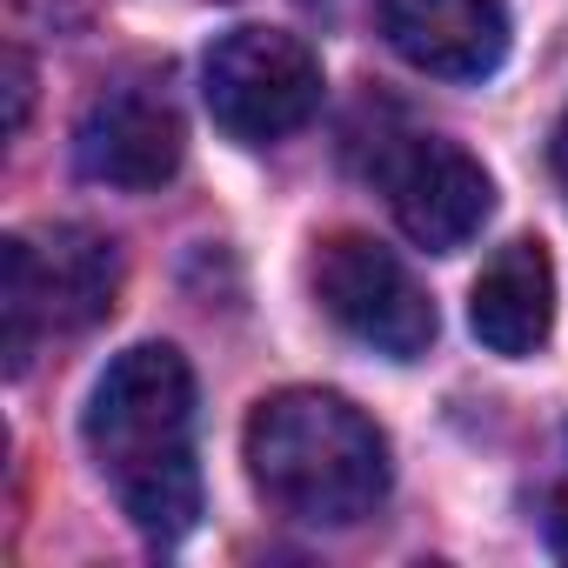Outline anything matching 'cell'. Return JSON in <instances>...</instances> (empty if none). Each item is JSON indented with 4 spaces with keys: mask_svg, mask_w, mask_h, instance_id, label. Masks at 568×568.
<instances>
[{
    "mask_svg": "<svg viewBox=\"0 0 568 568\" xmlns=\"http://www.w3.org/2000/svg\"><path fill=\"white\" fill-rule=\"evenodd\" d=\"M548 548L568 561V501H555V515H548Z\"/></svg>",
    "mask_w": 568,
    "mask_h": 568,
    "instance_id": "obj_11",
    "label": "cell"
},
{
    "mask_svg": "<svg viewBox=\"0 0 568 568\" xmlns=\"http://www.w3.org/2000/svg\"><path fill=\"white\" fill-rule=\"evenodd\" d=\"M247 475L254 495L308 528H355L388 495L382 428L328 388H281L247 415Z\"/></svg>",
    "mask_w": 568,
    "mask_h": 568,
    "instance_id": "obj_2",
    "label": "cell"
},
{
    "mask_svg": "<svg viewBox=\"0 0 568 568\" xmlns=\"http://www.w3.org/2000/svg\"><path fill=\"white\" fill-rule=\"evenodd\" d=\"M201 94L207 114L247 141L267 148L281 134H295L315 108H322V61L302 34H281V28H234L207 48L201 61Z\"/></svg>",
    "mask_w": 568,
    "mask_h": 568,
    "instance_id": "obj_4",
    "label": "cell"
},
{
    "mask_svg": "<svg viewBox=\"0 0 568 568\" xmlns=\"http://www.w3.org/2000/svg\"><path fill=\"white\" fill-rule=\"evenodd\" d=\"M468 328L488 355H535L555 328V261L541 241H508L488 254V267L475 274L468 288Z\"/></svg>",
    "mask_w": 568,
    "mask_h": 568,
    "instance_id": "obj_9",
    "label": "cell"
},
{
    "mask_svg": "<svg viewBox=\"0 0 568 568\" xmlns=\"http://www.w3.org/2000/svg\"><path fill=\"white\" fill-rule=\"evenodd\" d=\"M121 295V254L94 227H48V234H8L0 241V355L8 375H28L41 335H81L114 315Z\"/></svg>",
    "mask_w": 568,
    "mask_h": 568,
    "instance_id": "obj_3",
    "label": "cell"
},
{
    "mask_svg": "<svg viewBox=\"0 0 568 568\" xmlns=\"http://www.w3.org/2000/svg\"><path fill=\"white\" fill-rule=\"evenodd\" d=\"M388 207H395V221H402V234L415 247L455 254L495 214V181L468 148L428 134V141H408L388 161Z\"/></svg>",
    "mask_w": 568,
    "mask_h": 568,
    "instance_id": "obj_7",
    "label": "cell"
},
{
    "mask_svg": "<svg viewBox=\"0 0 568 568\" xmlns=\"http://www.w3.org/2000/svg\"><path fill=\"white\" fill-rule=\"evenodd\" d=\"M315 302H322V315L342 335H355L362 348H375L388 362L428 355V342L442 328L428 288L415 281V267L395 247H382L375 234L322 241V254H315Z\"/></svg>",
    "mask_w": 568,
    "mask_h": 568,
    "instance_id": "obj_5",
    "label": "cell"
},
{
    "mask_svg": "<svg viewBox=\"0 0 568 568\" xmlns=\"http://www.w3.org/2000/svg\"><path fill=\"white\" fill-rule=\"evenodd\" d=\"M28 108H34V68L21 48H8V128L21 134L28 128Z\"/></svg>",
    "mask_w": 568,
    "mask_h": 568,
    "instance_id": "obj_10",
    "label": "cell"
},
{
    "mask_svg": "<svg viewBox=\"0 0 568 568\" xmlns=\"http://www.w3.org/2000/svg\"><path fill=\"white\" fill-rule=\"evenodd\" d=\"M88 455L114 488L121 515L148 541H181L201 515L194 468V368L168 342H141L108 362L88 395Z\"/></svg>",
    "mask_w": 568,
    "mask_h": 568,
    "instance_id": "obj_1",
    "label": "cell"
},
{
    "mask_svg": "<svg viewBox=\"0 0 568 568\" xmlns=\"http://www.w3.org/2000/svg\"><path fill=\"white\" fill-rule=\"evenodd\" d=\"M555 174H561V187H568V114H561V128H555Z\"/></svg>",
    "mask_w": 568,
    "mask_h": 568,
    "instance_id": "obj_12",
    "label": "cell"
},
{
    "mask_svg": "<svg viewBox=\"0 0 568 568\" xmlns=\"http://www.w3.org/2000/svg\"><path fill=\"white\" fill-rule=\"evenodd\" d=\"M388 48L435 81H488L508 61V8L501 0H382Z\"/></svg>",
    "mask_w": 568,
    "mask_h": 568,
    "instance_id": "obj_8",
    "label": "cell"
},
{
    "mask_svg": "<svg viewBox=\"0 0 568 568\" xmlns=\"http://www.w3.org/2000/svg\"><path fill=\"white\" fill-rule=\"evenodd\" d=\"M181 154H187V128H181V108L161 74H121V81L94 88V101L81 108L74 161L101 187L148 194V187L174 181Z\"/></svg>",
    "mask_w": 568,
    "mask_h": 568,
    "instance_id": "obj_6",
    "label": "cell"
}]
</instances>
